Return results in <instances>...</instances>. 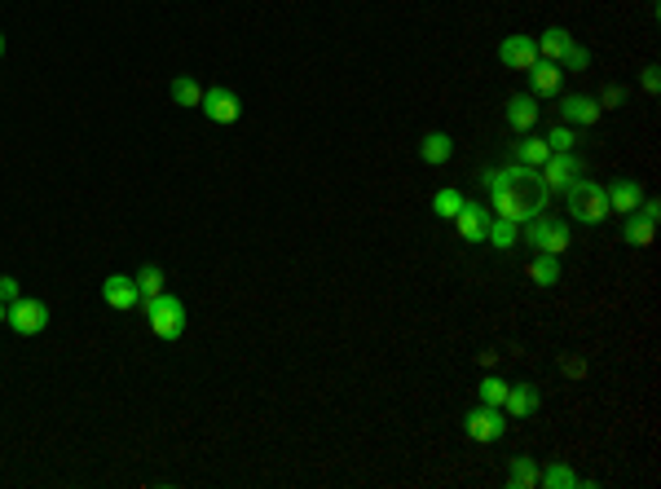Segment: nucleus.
Instances as JSON below:
<instances>
[{"label":"nucleus","mask_w":661,"mask_h":489,"mask_svg":"<svg viewBox=\"0 0 661 489\" xmlns=\"http://www.w3.org/2000/svg\"><path fill=\"white\" fill-rule=\"evenodd\" d=\"M534 45H538V57H547V62H564L569 49H573V36H569L564 27H547Z\"/></svg>","instance_id":"4468645a"},{"label":"nucleus","mask_w":661,"mask_h":489,"mask_svg":"<svg viewBox=\"0 0 661 489\" xmlns=\"http://www.w3.org/2000/svg\"><path fill=\"white\" fill-rule=\"evenodd\" d=\"M0 57H4V36H0Z\"/></svg>","instance_id":"c9c22d12"},{"label":"nucleus","mask_w":661,"mask_h":489,"mask_svg":"<svg viewBox=\"0 0 661 489\" xmlns=\"http://www.w3.org/2000/svg\"><path fill=\"white\" fill-rule=\"evenodd\" d=\"M4 318H9V305H0V322H4Z\"/></svg>","instance_id":"f704fd0d"},{"label":"nucleus","mask_w":661,"mask_h":489,"mask_svg":"<svg viewBox=\"0 0 661 489\" xmlns=\"http://www.w3.org/2000/svg\"><path fill=\"white\" fill-rule=\"evenodd\" d=\"M560 124H573V128H591V124H600V102L587 98V93H569L564 107H560Z\"/></svg>","instance_id":"9d476101"},{"label":"nucleus","mask_w":661,"mask_h":489,"mask_svg":"<svg viewBox=\"0 0 661 489\" xmlns=\"http://www.w3.org/2000/svg\"><path fill=\"white\" fill-rule=\"evenodd\" d=\"M516 229H520V225H511V220H503V217H490L485 243L499 247V252H511V247H516Z\"/></svg>","instance_id":"4be33fe9"},{"label":"nucleus","mask_w":661,"mask_h":489,"mask_svg":"<svg viewBox=\"0 0 661 489\" xmlns=\"http://www.w3.org/2000/svg\"><path fill=\"white\" fill-rule=\"evenodd\" d=\"M538 485L543 489H573V485H582V476H578L569 463H547V468L538 472Z\"/></svg>","instance_id":"412c9836"},{"label":"nucleus","mask_w":661,"mask_h":489,"mask_svg":"<svg viewBox=\"0 0 661 489\" xmlns=\"http://www.w3.org/2000/svg\"><path fill=\"white\" fill-rule=\"evenodd\" d=\"M538 406H543L538 383H508V401H503L508 419H529V415H538Z\"/></svg>","instance_id":"6e6552de"},{"label":"nucleus","mask_w":661,"mask_h":489,"mask_svg":"<svg viewBox=\"0 0 661 489\" xmlns=\"http://www.w3.org/2000/svg\"><path fill=\"white\" fill-rule=\"evenodd\" d=\"M547 146H552V150H573V146H578V133H573V124H556V128L547 133Z\"/></svg>","instance_id":"cd10ccee"},{"label":"nucleus","mask_w":661,"mask_h":489,"mask_svg":"<svg viewBox=\"0 0 661 489\" xmlns=\"http://www.w3.org/2000/svg\"><path fill=\"white\" fill-rule=\"evenodd\" d=\"M525 142H516V163H529V167H543L547 155H552V146H547V137H529V133H520Z\"/></svg>","instance_id":"aec40b11"},{"label":"nucleus","mask_w":661,"mask_h":489,"mask_svg":"<svg viewBox=\"0 0 661 489\" xmlns=\"http://www.w3.org/2000/svg\"><path fill=\"white\" fill-rule=\"evenodd\" d=\"M450 150H455V142H450L446 133H428V137L419 142V159L428 163V167H441V163L450 159Z\"/></svg>","instance_id":"f3484780"},{"label":"nucleus","mask_w":661,"mask_h":489,"mask_svg":"<svg viewBox=\"0 0 661 489\" xmlns=\"http://www.w3.org/2000/svg\"><path fill=\"white\" fill-rule=\"evenodd\" d=\"M102 300L110 309H119V313H133L137 305H142V296H137V282L133 278H124V273H110L102 282Z\"/></svg>","instance_id":"1a4fd4ad"},{"label":"nucleus","mask_w":661,"mask_h":489,"mask_svg":"<svg viewBox=\"0 0 661 489\" xmlns=\"http://www.w3.org/2000/svg\"><path fill=\"white\" fill-rule=\"evenodd\" d=\"M490 217H494V212H490L485 203H467V199H463V208H458V217H455L458 238H463V243H485Z\"/></svg>","instance_id":"0eeeda50"},{"label":"nucleus","mask_w":661,"mask_h":489,"mask_svg":"<svg viewBox=\"0 0 661 489\" xmlns=\"http://www.w3.org/2000/svg\"><path fill=\"white\" fill-rule=\"evenodd\" d=\"M133 282H137V296H142V300H154V296H163V270H159V265H142Z\"/></svg>","instance_id":"b1692460"},{"label":"nucleus","mask_w":661,"mask_h":489,"mask_svg":"<svg viewBox=\"0 0 661 489\" xmlns=\"http://www.w3.org/2000/svg\"><path fill=\"white\" fill-rule=\"evenodd\" d=\"M476 392H481V406H499L503 410V401H508V383L499 380V375H485Z\"/></svg>","instance_id":"bb28decb"},{"label":"nucleus","mask_w":661,"mask_h":489,"mask_svg":"<svg viewBox=\"0 0 661 489\" xmlns=\"http://www.w3.org/2000/svg\"><path fill=\"white\" fill-rule=\"evenodd\" d=\"M22 291H18V278H9V273H0V305H13Z\"/></svg>","instance_id":"c756f323"},{"label":"nucleus","mask_w":661,"mask_h":489,"mask_svg":"<svg viewBox=\"0 0 661 489\" xmlns=\"http://www.w3.org/2000/svg\"><path fill=\"white\" fill-rule=\"evenodd\" d=\"M508 485L511 489H538V463H534V459H511Z\"/></svg>","instance_id":"5701e85b"},{"label":"nucleus","mask_w":661,"mask_h":489,"mask_svg":"<svg viewBox=\"0 0 661 489\" xmlns=\"http://www.w3.org/2000/svg\"><path fill=\"white\" fill-rule=\"evenodd\" d=\"M458 208H463V194H458L455 185H446V190H437V194H432V212H437L441 220H455Z\"/></svg>","instance_id":"393cba45"},{"label":"nucleus","mask_w":661,"mask_h":489,"mask_svg":"<svg viewBox=\"0 0 661 489\" xmlns=\"http://www.w3.org/2000/svg\"><path fill=\"white\" fill-rule=\"evenodd\" d=\"M529 282L534 287H556L560 282V256H547V252H538L534 261H529Z\"/></svg>","instance_id":"6ab92c4d"},{"label":"nucleus","mask_w":661,"mask_h":489,"mask_svg":"<svg viewBox=\"0 0 661 489\" xmlns=\"http://www.w3.org/2000/svg\"><path fill=\"white\" fill-rule=\"evenodd\" d=\"M499 62L511 66V71H529V66L538 62V45H534L529 36H508V40L499 45Z\"/></svg>","instance_id":"9b49d317"},{"label":"nucleus","mask_w":661,"mask_h":489,"mask_svg":"<svg viewBox=\"0 0 661 489\" xmlns=\"http://www.w3.org/2000/svg\"><path fill=\"white\" fill-rule=\"evenodd\" d=\"M168 93H172V102H177V107H199V102H204V89H199L190 75L172 80V89H168Z\"/></svg>","instance_id":"a878e982"},{"label":"nucleus","mask_w":661,"mask_h":489,"mask_svg":"<svg viewBox=\"0 0 661 489\" xmlns=\"http://www.w3.org/2000/svg\"><path fill=\"white\" fill-rule=\"evenodd\" d=\"M142 309H146V318H151V330L159 339H181L186 335V305L177 300V296H154V300H142Z\"/></svg>","instance_id":"f03ea898"},{"label":"nucleus","mask_w":661,"mask_h":489,"mask_svg":"<svg viewBox=\"0 0 661 489\" xmlns=\"http://www.w3.org/2000/svg\"><path fill=\"white\" fill-rule=\"evenodd\" d=\"M538 176H543V185H547L552 194H560L569 181H578V176H582V159H578L573 150H552L547 163L538 167Z\"/></svg>","instance_id":"39448f33"},{"label":"nucleus","mask_w":661,"mask_h":489,"mask_svg":"<svg viewBox=\"0 0 661 489\" xmlns=\"http://www.w3.org/2000/svg\"><path fill=\"white\" fill-rule=\"evenodd\" d=\"M622 98H626V89H617V84H613V89H604V98H596V102H600V110H609V107H617Z\"/></svg>","instance_id":"473e14b6"},{"label":"nucleus","mask_w":661,"mask_h":489,"mask_svg":"<svg viewBox=\"0 0 661 489\" xmlns=\"http://www.w3.org/2000/svg\"><path fill=\"white\" fill-rule=\"evenodd\" d=\"M604 194H609V212H622V217H631L639 203H644V190H639V181H613L604 185Z\"/></svg>","instance_id":"f8f14e48"},{"label":"nucleus","mask_w":661,"mask_h":489,"mask_svg":"<svg viewBox=\"0 0 661 489\" xmlns=\"http://www.w3.org/2000/svg\"><path fill=\"white\" fill-rule=\"evenodd\" d=\"M564 203H569V217L578 220V225H600V220L609 217V194H604V185L600 181H569L564 190Z\"/></svg>","instance_id":"f257e3e1"},{"label":"nucleus","mask_w":661,"mask_h":489,"mask_svg":"<svg viewBox=\"0 0 661 489\" xmlns=\"http://www.w3.org/2000/svg\"><path fill=\"white\" fill-rule=\"evenodd\" d=\"M212 124H234L239 115H243V102H239V93L234 89H204V102H199Z\"/></svg>","instance_id":"423d86ee"},{"label":"nucleus","mask_w":661,"mask_h":489,"mask_svg":"<svg viewBox=\"0 0 661 489\" xmlns=\"http://www.w3.org/2000/svg\"><path fill=\"white\" fill-rule=\"evenodd\" d=\"M560 375L582 380V375H587V362H582V357H560Z\"/></svg>","instance_id":"c85d7f7f"},{"label":"nucleus","mask_w":661,"mask_h":489,"mask_svg":"<svg viewBox=\"0 0 661 489\" xmlns=\"http://www.w3.org/2000/svg\"><path fill=\"white\" fill-rule=\"evenodd\" d=\"M635 212H639V217H648V220H657V217H661V203H657V199H644V203H639Z\"/></svg>","instance_id":"72a5a7b5"},{"label":"nucleus","mask_w":661,"mask_h":489,"mask_svg":"<svg viewBox=\"0 0 661 489\" xmlns=\"http://www.w3.org/2000/svg\"><path fill=\"white\" fill-rule=\"evenodd\" d=\"M573 247V234H569V225L564 220H547V229H543V238H538V252H547V256H564Z\"/></svg>","instance_id":"dca6fc26"},{"label":"nucleus","mask_w":661,"mask_h":489,"mask_svg":"<svg viewBox=\"0 0 661 489\" xmlns=\"http://www.w3.org/2000/svg\"><path fill=\"white\" fill-rule=\"evenodd\" d=\"M639 84H644V93H657V89H661V75H657V66H644V75H639Z\"/></svg>","instance_id":"2f4dec72"},{"label":"nucleus","mask_w":661,"mask_h":489,"mask_svg":"<svg viewBox=\"0 0 661 489\" xmlns=\"http://www.w3.org/2000/svg\"><path fill=\"white\" fill-rule=\"evenodd\" d=\"M463 433L472 436V441H481V445H494V441H503V433H508V415L499 406H476V410L463 415Z\"/></svg>","instance_id":"7ed1b4c3"},{"label":"nucleus","mask_w":661,"mask_h":489,"mask_svg":"<svg viewBox=\"0 0 661 489\" xmlns=\"http://www.w3.org/2000/svg\"><path fill=\"white\" fill-rule=\"evenodd\" d=\"M508 124L516 133H534V124H538V102H534L529 93H516L508 102Z\"/></svg>","instance_id":"2eb2a0df"},{"label":"nucleus","mask_w":661,"mask_h":489,"mask_svg":"<svg viewBox=\"0 0 661 489\" xmlns=\"http://www.w3.org/2000/svg\"><path fill=\"white\" fill-rule=\"evenodd\" d=\"M4 322L13 326L18 335H40L45 326H49V305L45 300H31V296H18L13 305H9V318Z\"/></svg>","instance_id":"20e7f679"},{"label":"nucleus","mask_w":661,"mask_h":489,"mask_svg":"<svg viewBox=\"0 0 661 489\" xmlns=\"http://www.w3.org/2000/svg\"><path fill=\"white\" fill-rule=\"evenodd\" d=\"M653 234H657V220L639 217V212H631L626 225H622V238H626V247H648L653 243Z\"/></svg>","instance_id":"a211bd4d"},{"label":"nucleus","mask_w":661,"mask_h":489,"mask_svg":"<svg viewBox=\"0 0 661 489\" xmlns=\"http://www.w3.org/2000/svg\"><path fill=\"white\" fill-rule=\"evenodd\" d=\"M560 62H547V57H538L534 66H529V89H534V98H556L560 93Z\"/></svg>","instance_id":"ddd939ff"},{"label":"nucleus","mask_w":661,"mask_h":489,"mask_svg":"<svg viewBox=\"0 0 661 489\" xmlns=\"http://www.w3.org/2000/svg\"><path fill=\"white\" fill-rule=\"evenodd\" d=\"M560 66H569V71H582V66H591V54H587V49H578V45H573V49H569V57H564V62H560Z\"/></svg>","instance_id":"7c9ffc66"}]
</instances>
